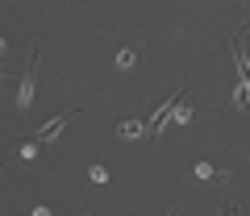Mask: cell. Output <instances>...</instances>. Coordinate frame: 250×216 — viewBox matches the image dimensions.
Returning a JSON list of instances; mask_svg holds the SVG:
<instances>
[{
  "mask_svg": "<svg viewBox=\"0 0 250 216\" xmlns=\"http://www.w3.org/2000/svg\"><path fill=\"white\" fill-rule=\"evenodd\" d=\"M192 175H196L200 183H208V179H225V175H217L213 162H196V166H192Z\"/></svg>",
  "mask_w": 250,
  "mask_h": 216,
  "instance_id": "6",
  "label": "cell"
},
{
  "mask_svg": "<svg viewBox=\"0 0 250 216\" xmlns=\"http://www.w3.org/2000/svg\"><path fill=\"white\" fill-rule=\"evenodd\" d=\"M233 108L238 112H250V79L246 75H238V83H233Z\"/></svg>",
  "mask_w": 250,
  "mask_h": 216,
  "instance_id": "3",
  "label": "cell"
},
{
  "mask_svg": "<svg viewBox=\"0 0 250 216\" xmlns=\"http://www.w3.org/2000/svg\"><path fill=\"white\" fill-rule=\"evenodd\" d=\"M134 63H138V46H121V50H117V67H121V71H129Z\"/></svg>",
  "mask_w": 250,
  "mask_h": 216,
  "instance_id": "5",
  "label": "cell"
},
{
  "mask_svg": "<svg viewBox=\"0 0 250 216\" xmlns=\"http://www.w3.org/2000/svg\"><path fill=\"white\" fill-rule=\"evenodd\" d=\"M21 158H25V162L38 158V137H34V142H21Z\"/></svg>",
  "mask_w": 250,
  "mask_h": 216,
  "instance_id": "9",
  "label": "cell"
},
{
  "mask_svg": "<svg viewBox=\"0 0 250 216\" xmlns=\"http://www.w3.org/2000/svg\"><path fill=\"white\" fill-rule=\"evenodd\" d=\"M38 58H42V46H34L25 75L17 79V112H29V104H34V91H38Z\"/></svg>",
  "mask_w": 250,
  "mask_h": 216,
  "instance_id": "1",
  "label": "cell"
},
{
  "mask_svg": "<svg viewBox=\"0 0 250 216\" xmlns=\"http://www.w3.org/2000/svg\"><path fill=\"white\" fill-rule=\"evenodd\" d=\"M75 117H80V108H62V112H59V117H50V121H46V125L42 129H38V142H54V137H59L62 133V129H67V125H71V121Z\"/></svg>",
  "mask_w": 250,
  "mask_h": 216,
  "instance_id": "2",
  "label": "cell"
},
{
  "mask_svg": "<svg viewBox=\"0 0 250 216\" xmlns=\"http://www.w3.org/2000/svg\"><path fill=\"white\" fill-rule=\"evenodd\" d=\"M88 183H96V187H100V183H108V171L100 166V162H92V166H88Z\"/></svg>",
  "mask_w": 250,
  "mask_h": 216,
  "instance_id": "8",
  "label": "cell"
},
{
  "mask_svg": "<svg viewBox=\"0 0 250 216\" xmlns=\"http://www.w3.org/2000/svg\"><path fill=\"white\" fill-rule=\"evenodd\" d=\"M146 133V125L138 117H129V121H121V137H129V142H134V137H142Z\"/></svg>",
  "mask_w": 250,
  "mask_h": 216,
  "instance_id": "7",
  "label": "cell"
},
{
  "mask_svg": "<svg viewBox=\"0 0 250 216\" xmlns=\"http://www.w3.org/2000/svg\"><path fill=\"white\" fill-rule=\"evenodd\" d=\"M167 125H192V108H188V91H184V96H179V104L171 108ZM167 125H163V129H167Z\"/></svg>",
  "mask_w": 250,
  "mask_h": 216,
  "instance_id": "4",
  "label": "cell"
}]
</instances>
